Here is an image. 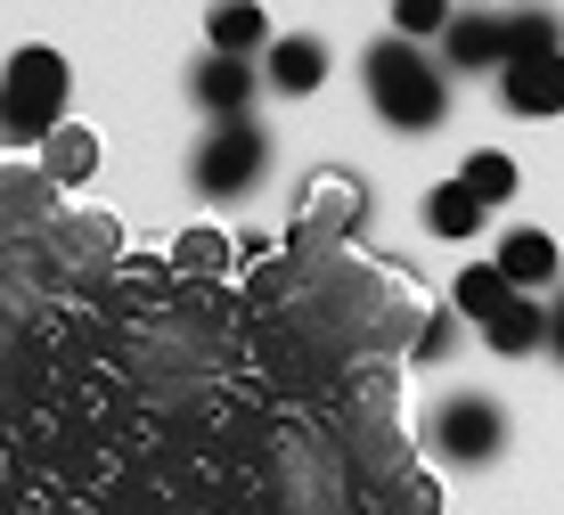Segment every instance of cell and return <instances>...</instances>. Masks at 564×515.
Instances as JSON below:
<instances>
[{"instance_id": "1", "label": "cell", "mask_w": 564, "mask_h": 515, "mask_svg": "<svg viewBox=\"0 0 564 515\" xmlns=\"http://www.w3.org/2000/svg\"><path fill=\"white\" fill-rule=\"evenodd\" d=\"M360 83H368V107H377L393 131H434L442 115H451V83H442V66L417 42H401V33L360 57Z\"/></svg>"}, {"instance_id": "2", "label": "cell", "mask_w": 564, "mask_h": 515, "mask_svg": "<svg viewBox=\"0 0 564 515\" xmlns=\"http://www.w3.org/2000/svg\"><path fill=\"white\" fill-rule=\"evenodd\" d=\"M66 90H74V74H66V57L42 50V42H25L0 66V140L9 148H42L57 124H66Z\"/></svg>"}, {"instance_id": "3", "label": "cell", "mask_w": 564, "mask_h": 515, "mask_svg": "<svg viewBox=\"0 0 564 515\" xmlns=\"http://www.w3.org/2000/svg\"><path fill=\"white\" fill-rule=\"evenodd\" d=\"M188 172H197L205 196H246V189L270 172V131L254 124V115H238V124H213Z\"/></svg>"}, {"instance_id": "4", "label": "cell", "mask_w": 564, "mask_h": 515, "mask_svg": "<svg viewBox=\"0 0 564 515\" xmlns=\"http://www.w3.org/2000/svg\"><path fill=\"white\" fill-rule=\"evenodd\" d=\"M434 442L451 450L458 466H491L499 450H508V409H499L491 393H451V401L434 409Z\"/></svg>"}, {"instance_id": "5", "label": "cell", "mask_w": 564, "mask_h": 515, "mask_svg": "<svg viewBox=\"0 0 564 515\" xmlns=\"http://www.w3.org/2000/svg\"><path fill=\"white\" fill-rule=\"evenodd\" d=\"M254 90H262L254 57H221V50H205L197 66H188V98H197L213 124H238V115L254 107Z\"/></svg>"}, {"instance_id": "6", "label": "cell", "mask_w": 564, "mask_h": 515, "mask_svg": "<svg viewBox=\"0 0 564 515\" xmlns=\"http://www.w3.org/2000/svg\"><path fill=\"white\" fill-rule=\"evenodd\" d=\"M442 66H458V74L508 66V9H451V25H442Z\"/></svg>"}, {"instance_id": "7", "label": "cell", "mask_w": 564, "mask_h": 515, "mask_svg": "<svg viewBox=\"0 0 564 515\" xmlns=\"http://www.w3.org/2000/svg\"><path fill=\"white\" fill-rule=\"evenodd\" d=\"M499 98H508L516 115H564V50L508 57V66H499Z\"/></svg>"}, {"instance_id": "8", "label": "cell", "mask_w": 564, "mask_h": 515, "mask_svg": "<svg viewBox=\"0 0 564 515\" xmlns=\"http://www.w3.org/2000/svg\"><path fill=\"white\" fill-rule=\"evenodd\" d=\"M491 270H499V279H508L516 294H549L556 287V237H540V229H508V237H499V254H491Z\"/></svg>"}, {"instance_id": "9", "label": "cell", "mask_w": 564, "mask_h": 515, "mask_svg": "<svg viewBox=\"0 0 564 515\" xmlns=\"http://www.w3.org/2000/svg\"><path fill=\"white\" fill-rule=\"evenodd\" d=\"M262 83L279 90V98H303V90H319V83H327V42H319V33H286V42H270V66H262Z\"/></svg>"}, {"instance_id": "10", "label": "cell", "mask_w": 564, "mask_h": 515, "mask_svg": "<svg viewBox=\"0 0 564 515\" xmlns=\"http://www.w3.org/2000/svg\"><path fill=\"white\" fill-rule=\"evenodd\" d=\"M205 42L221 57H254V50H270V17L254 9V0H213L205 9Z\"/></svg>"}, {"instance_id": "11", "label": "cell", "mask_w": 564, "mask_h": 515, "mask_svg": "<svg viewBox=\"0 0 564 515\" xmlns=\"http://www.w3.org/2000/svg\"><path fill=\"white\" fill-rule=\"evenodd\" d=\"M482 335H491V352H540L549 344V303H540V294H516L508 311H491V320H482Z\"/></svg>"}, {"instance_id": "12", "label": "cell", "mask_w": 564, "mask_h": 515, "mask_svg": "<svg viewBox=\"0 0 564 515\" xmlns=\"http://www.w3.org/2000/svg\"><path fill=\"white\" fill-rule=\"evenodd\" d=\"M42 172H50L57 189H83L90 172H99V140H90L83 124H57L50 140H42Z\"/></svg>"}, {"instance_id": "13", "label": "cell", "mask_w": 564, "mask_h": 515, "mask_svg": "<svg viewBox=\"0 0 564 515\" xmlns=\"http://www.w3.org/2000/svg\"><path fill=\"white\" fill-rule=\"evenodd\" d=\"M425 229H434V237H475V229H482L475 189H466V181H442L434 196H425Z\"/></svg>"}, {"instance_id": "14", "label": "cell", "mask_w": 564, "mask_h": 515, "mask_svg": "<svg viewBox=\"0 0 564 515\" xmlns=\"http://www.w3.org/2000/svg\"><path fill=\"white\" fill-rule=\"evenodd\" d=\"M540 50H564V17L549 9V0L508 9V57H540Z\"/></svg>"}, {"instance_id": "15", "label": "cell", "mask_w": 564, "mask_h": 515, "mask_svg": "<svg viewBox=\"0 0 564 515\" xmlns=\"http://www.w3.org/2000/svg\"><path fill=\"white\" fill-rule=\"evenodd\" d=\"M458 181L475 189V205H482V213H491V205H508V196H516V164H508L499 148H475V155L458 164Z\"/></svg>"}, {"instance_id": "16", "label": "cell", "mask_w": 564, "mask_h": 515, "mask_svg": "<svg viewBox=\"0 0 564 515\" xmlns=\"http://www.w3.org/2000/svg\"><path fill=\"white\" fill-rule=\"evenodd\" d=\"M516 303V287L508 279H499V270L491 262H475V270H458V311H466V320H491V311H508Z\"/></svg>"}, {"instance_id": "17", "label": "cell", "mask_w": 564, "mask_h": 515, "mask_svg": "<svg viewBox=\"0 0 564 515\" xmlns=\"http://www.w3.org/2000/svg\"><path fill=\"white\" fill-rule=\"evenodd\" d=\"M451 25V0H393V33L401 42H425V33Z\"/></svg>"}, {"instance_id": "18", "label": "cell", "mask_w": 564, "mask_h": 515, "mask_svg": "<svg viewBox=\"0 0 564 515\" xmlns=\"http://www.w3.org/2000/svg\"><path fill=\"white\" fill-rule=\"evenodd\" d=\"M360 205H368V196L352 181H319V189H311V222H360Z\"/></svg>"}, {"instance_id": "19", "label": "cell", "mask_w": 564, "mask_h": 515, "mask_svg": "<svg viewBox=\"0 0 564 515\" xmlns=\"http://www.w3.org/2000/svg\"><path fill=\"white\" fill-rule=\"evenodd\" d=\"M181 262H188V270H213V262H221V237H213V229H197V237L181 246Z\"/></svg>"}, {"instance_id": "20", "label": "cell", "mask_w": 564, "mask_h": 515, "mask_svg": "<svg viewBox=\"0 0 564 515\" xmlns=\"http://www.w3.org/2000/svg\"><path fill=\"white\" fill-rule=\"evenodd\" d=\"M549 352L564 361V303H549Z\"/></svg>"}]
</instances>
